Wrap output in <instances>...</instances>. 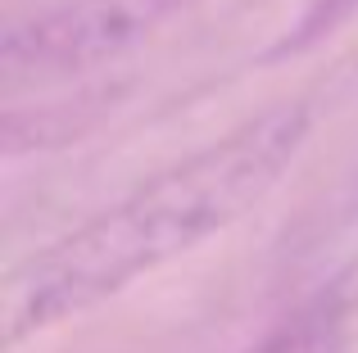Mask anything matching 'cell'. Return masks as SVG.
Masks as SVG:
<instances>
[{
	"label": "cell",
	"instance_id": "obj_1",
	"mask_svg": "<svg viewBox=\"0 0 358 353\" xmlns=\"http://www.w3.org/2000/svg\"><path fill=\"white\" fill-rule=\"evenodd\" d=\"M308 132L313 114L299 100L263 109L23 258L5 281V345L82 317L131 281L222 236L290 172Z\"/></svg>",
	"mask_w": 358,
	"mask_h": 353
},
{
	"label": "cell",
	"instance_id": "obj_2",
	"mask_svg": "<svg viewBox=\"0 0 358 353\" xmlns=\"http://www.w3.org/2000/svg\"><path fill=\"white\" fill-rule=\"evenodd\" d=\"M186 5L191 0H69L9 27L0 45V68L9 82L87 73L141 45Z\"/></svg>",
	"mask_w": 358,
	"mask_h": 353
},
{
	"label": "cell",
	"instance_id": "obj_3",
	"mask_svg": "<svg viewBox=\"0 0 358 353\" xmlns=\"http://www.w3.org/2000/svg\"><path fill=\"white\" fill-rule=\"evenodd\" d=\"M354 326L336 313H327L322 303L304 299L290 317H281L259 345H250L245 353H350Z\"/></svg>",
	"mask_w": 358,
	"mask_h": 353
},
{
	"label": "cell",
	"instance_id": "obj_4",
	"mask_svg": "<svg viewBox=\"0 0 358 353\" xmlns=\"http://www.w3.org/2000/svg\"><path fill=\"white\" fill-rule=\"evenodd\" d=\"M313 303H322L327 313H336V317H345L350 326L358 331V249L350 258H345L341 267H336L331 276H327L322 285H317L313 294H308Z\"/></svg>",
	"mask_w": 358,
	"mask_h": 353
},
{
	"label": "cell",
	"instance_id": "obj_5",
	"mask_svg": "<svg viewBox=\"0 0 358 353\" xmlns=\"http://www.w3.org/2000/svg\"><path fill=\"white\" fill-rule=\"evenodd\" d=\"M354 5H358V0H317V5L304 14V23L295 27V36H286V45H281V50H299V45H308L313 36H322L327 27L341 23V18L350 14Z\"/></svg>",
	"mask_w": 358,
	"mask_h": 353
}]
</instances>
